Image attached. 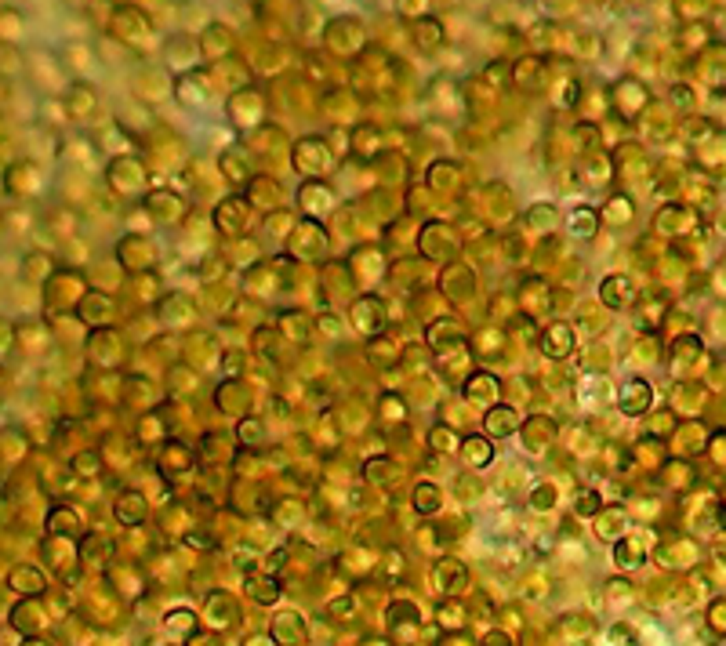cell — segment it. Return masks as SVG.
Segmentation results:
<instances>
[{"label":"cell","instance_id":"2","mask_svg":"<svg viewBox=\"0 0 726 646\" xmlns=\"http://www.w3.org/2000/svg\"><path fill=\"white\" fill-rule=\"evenodd\" d=\"M247 588H251L254 599H262V603H273L276 595H280V585H276L273 577H262V581H258V577H251V585H247Z\"/></svg>","mask_w":726,"mask_h":646},{"label":"cell","instance_id":"8","mask_svg":"<svg viewBox=\"0 0 726 646\" xmlns=\"http://www.w3.org/2000/svg\"><path fill=\"white\" fill-rule=\"evenodd\" d=\"M600 498H595V494H578V512H585V516H592L595 509H600V505H595Z\"/></svg>","mask_w":726,"mask_h":646},{"label":"cell","instance_id":"7","mask_svg":"<svg viewBox=\"0 0 726 646\" xmlns=\"http://www.w3.org/2000/svg\"><path fill=\"white\" fill-rule=\"evenodd\" d=\"M581 214H585V207H581V211H574V218H570V225H574V233H585V236H592L595 222H592V218H581Z\"/></svg>","mask_w":726,"mask_h":646},{"label":"cell","instance_id":"3","mask_svg":"<svg viewBox=\"0 0 726 646\" xmlns=\"http://www.w3.org/2000/svg\"><path fill=\"white\" fill-rule=\"evenodd\" d=\"M632 400H625V411L635 414V411H643L646 403H650V389H646V382H632Z\"/></svg>","mask_w":726,"mask_h":646},{"label":"cell","instance_id":"5","mask_svg":"<svg viewBox=\"0 0 726 646\" xmlns=\"http://www.w3.org/2000/svg\"><path fill=\"white\" fill-rule=\"evenodd\" d=\"M168 628H171V632H174V628H178V632H193V614H189V610L168 614Z\"/></svg>","mask_w":726,"mask_h":646},{"label":"cell","instance_id":"4","mask_svg":"<svg viewBox=\"0 0 726 646\" xmlns=\"http://www.w3.org/2000/svg\"><path fill=\"white\" fill-rule=\"evenodd\" d=\"M418 512H432L440 505V494H432V487H418Z\"/></svg>","mask_w":726,"mask_h":646},{"label":"cell","instance_id":"1","mask_svg":"<svg viewBox=\"0 0 726 646\" xmlns=\"http://www.w3.org/2000/svg\"><path fill=\"white\" fill-rule=\"evenodd\" d=\"M487 428H490L494 436H505V432H512V428H516V414L508 411V407L490 411V414H487Z\"/></svg>","mask_w":726,"mask_h":646},{"label":"cell","instance_id":"6","mask_svg":"<svg viewBox=\"0 0 726 646\" xmlns=\"http://www.w3.org/2000/svg\"><path fill=\"white\" fill-rule=\"evenodd\" d=\"M465 447H468V454H473V465H483V461L490 458V450H483V447H487L483 439H465Z\"/></svg>","mask_w":726,"mask_h":646}]
</instances>
